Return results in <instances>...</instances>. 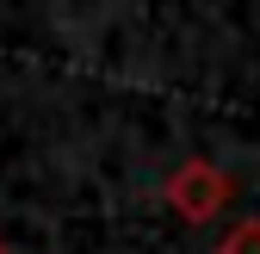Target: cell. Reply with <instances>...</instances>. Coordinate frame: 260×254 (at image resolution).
I'll return each instance as SVG.
<instances>
[{"mask_svg": "<svg viewBox=\"0 0 260 254\" xmlns=\"http://www.w3.org/2000/svg\"><path fill=\"white\" fill-rule=\"evenodd\" d=\"M0 254H13V248H7V242H0Z\"/></svg>", "mask_w": 260, "mask_h": 254, "instance_id": "obj_3", "label": "cell"}, {"mask_svg": "<svg viewBox=\"0 0 260 254\" xmlns=\"http://www.w3.org/2000/svg\"><path fill=\"white\" fill-rule=\"evenodd\" d=\"M217 254H260V217H242V224H230V236L217 242Z\"/></svg>", "mask_w": 260, "mask_h": 254, "instance_id": "obj_2", "label": "cell"}, {"mask_svg": "<svg viewBox=\"0 0 260 254\" xmlns=\"http://www.w3.org/2000/svg\"><path fill=\"white\" fill-rule=\"evenodd\" d=\"M230 174H223L217 162H205V155H192V162H180L174 174H168V205H174V217L180 224H211V217L230 205Z\"/></svg>", "mask_w": 260, "mask_h": 254, "instance_id": "obj_1", "label": "cell"}]
</instances>
